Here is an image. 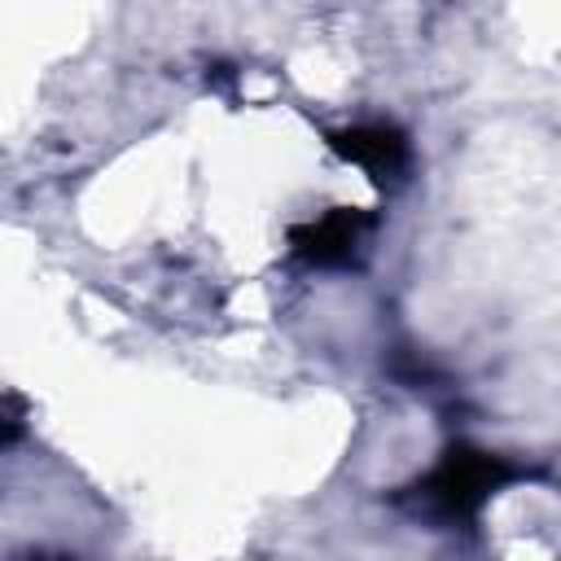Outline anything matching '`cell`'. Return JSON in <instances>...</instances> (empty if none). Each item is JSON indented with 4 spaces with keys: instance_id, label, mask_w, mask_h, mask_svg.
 Instances as JSON below:
<instances>
[{
    "instance_id": "6da1fadb",
    "label": "cell",
    "mask_w": 561,
    "mask_h": 561,
    "mask_svg": "<svg viewBox=\"0 0 561 561\" xmlns=\"http://www.w3.org/2000/svg\"><path fill=\"white\" fill-rule=\"evenodd\" d=\"M522 469L486 447H473V443H451L434 469H425L412 486H408V500L434 517V522H447V526H460V522H473L482 513V504L504 491Z\"/></svg>"
},
{
    "instance_id": "7a4b0ae2",
    "label": "cell",
    "mask_w": 561,
    "mask_h": 561,
    "mask_svg": "<svg viewBox=\"0 0 561 561\" xmlns=\"http://www.w3.org/2000/svg\"><path fill=\"white\" fill-rule=\"evenodd\" d=\"M368 228H373V210L333 206L320 219L289 228V254L307 267H346V263H355Z\"/></svg>"
},
{
    "instance_id": "3957f363",
    "label": "cell",
    "mask_w": 561,
    "mask_h": 561,
    "mask_svg": "<svg viewBox=\"0 0 561 561\" xmlns=\"http://www.w3.org/2000/svg\"><path fill=\"white\" fill-rule=\"evenodd\" d=\"M329 149L368 171L373 180H390L408 167V136L390 123H355V127H342V131H329Z\"/></svg>"
}]
</instances>
